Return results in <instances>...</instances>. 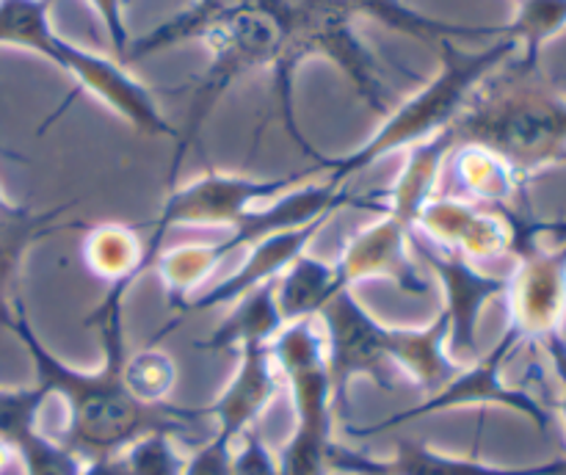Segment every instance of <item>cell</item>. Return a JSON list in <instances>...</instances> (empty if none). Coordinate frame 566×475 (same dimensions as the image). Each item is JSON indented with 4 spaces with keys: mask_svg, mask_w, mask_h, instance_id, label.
I'll return each instance as SVG.
<instances>
[{
    "mask_svg": "<svg viewBox=\"0 0 566 475\" xmlns=\"http://www.w3.org/2000/svg\"><path fill=\"white\" fill-rule=\"evenodd\" d=\"M133 279L111 282L97 307L88 313L86 326H94L103 351V362L94 370H77L55 357L33 329L25 313V302H17L14 318L9 331L25 346L31 357L36 381L50 392L61 395L66 403V425L59 440L70 451L86 458L116 453L136 442L138 436L164 431L171 436H191L205 418H210V407H177V403H149L136 401L125 384V298Z\"/></svg>",
    "mask_w": 566,
    "mask_h": 475,
    "instance_id": "6da1fadb",
    "label": "cell"
},
{
    "mask_svg": "<svg viewBox=\"0 0 566 475\" xmlns=\"http://www.w3.org/2000/svg\"><path fill=\"white\" fill-rule=\"evenodd\" d=\"M448 130L457 147L490 149L525 182L566 163V97L545 75L542 61L517 53L479 83Z\"/></svg>",
    "mask_w": 566,
    "mask_h": 475,
    "instance_id": "7a4b0ae2",
    "label": "cell"
},
{
    "mask_svg": "<svg viewBox=\"0 0 566 475\" xmlns=\"http://www.w3.org/2000/svg\"><path fill=\"white\" fill-rule=\"evenodd\" d=\"M434 48L440 50V72L423 88H418L412 97L390 108L381 127L368 141L359 144L354 152L340 155V158L321 155L318 163L321 171H324L321 177L326 182L348 186L354 175L370 169L387 155L440 136L442 130H448L457 122V116L462 114L479 83L486 75H492L503 61L512 59L520 44L517 39L503 33V36H497L495 42L481 50L459 48L457 39H437Z\"/></svg>",
    "mask_w": 566,
    "mask_h": 475,
    "instance_id": "3957f363",
    "label": "cell"
},
{
    "mask_svg": "<svg viewBox=\"0 0 566 475\" xmlns=\"http://www.w3.org/2000/svg\"><path fill=\"white\" fill-rule=\"evenodd\" d=\"M55 0H0V44L31 50L75 81L77 92L108 105L142 136L177 138L180 130L158 108L155 92L111 55L77 48L50 22Z\"/></svg>",
    "mask_w": 566,
    "mask_h": 475,
    "instance_id": "277c9868",
    "label": "cell"
},
{
    "mask_svg": "<svg viewBox=\"0 0 566 475\" xmlns=\"http://www.w3.org/2000/svg\"><path fill=\"white\" fill-rule=\"evenodd\" d=\"M340 208L376 210V191L359 197L348 186H332L326 180H310L276 197L274 202L243 215L219 241H197L169 246L158 252L153 268L158 271L160 285L169 293V304L186 302L202 291L216 268L238 252H249L254 243L280 232L313 224L318 219H332Z\"/></svg>",
    "mask_w": 566,
    "mask_h": 475,
    "instance_id": "5b68a950",
    "label": "cell"
},
{
    "mask_svg": "<svg viewBox=\"0 0 566 475\" xmlns=\"http://www.w3.org/2000/svg\"><path fill=\"white\" fill-rule=\"evenodd\" d=\"M280 379L287 381L296 409V429L280 453L282 475H332V418H335V387H332L326 337L318 318L285 324L271 342Z\"/></svg>",
    "mask_w": 566,
    "mask_h": 475,
    "instance_id": "8992f818",
    "label": "cell"
},
{
    "mask_svg": "<svg viewBox=\"0 0 566 475\" xmlns=\"http://www.w3.org/2000/svg\"><path fill=\"white\" fill-rule=\"evenodd\" d=\"M199 42L208 44L210 61L191 86V105L186 114V127L177 136L175 160H171L169 180L175 182L188 149L199 144L205 122L210 119L216 105L221 103L227 92L258 70H271L276 64L282 44V22L271 6L263 0H254L247 9L235 11L219 25L210 28Z\"/></svg>",
    "mask_w": 566,
    "mask_h": 475,
    "instance_id": "52a82bcc",
    "label": "cell"
},
{
    "mask_svg": "<svg viewBox=\"0 0 566 475\" xmlns=\"http://www.w3.org/2000/svg\"><path fill=\"white\" fill-rule=\"evenodd\" d=\"M321 163H310L307 169L293 171L285 177H252L232 175V171H208L186 186H175L166 193L158 215L147 226L136 224L138 230H147V268L158 257L160 246L169 238L171 230H232L238 221L252 210L274 202L276 197L287 193L291 188L321 177Z\"/></svg>",
    "mask_w": 566,
    "mask_h": 475,
    "instance_id": "ba28073f",
    "label": "cell"
},
{
    "mask_svg": "<svg viewBox=\"0 0 566 475\" xmlns=\"http://www.w3.org/2000/svg\"><path fill=\"white\" fill-rule=\"evenodd\" d=\"M523 346L520 335L514 329H503L501 340L484 353V357L473 359L470 365H462L459 373L448 381L446 387H440L437 392L426 395L423 401L415 403V407L401 409L396 414H387L379 423L370 425H346L348 436H357V440H370V436L390 434L392 429H401V425L415 423V420L431 418V414L453 412V409H468V407H501L509 412L523 414L525 420L536 425L539 431H547L553 423V414L534 392H528L525 387L506 384L503 379V368H506L509 357H512L517 348Z\"/></svg>",
    "mask_w": 566,
    "mask_h": 475,
    "instance_id": "9c48e42d",
    "label": "cell"
},
{
    "mask_svg": "<svg viewBox=\"0 0 566 475\" xmlns=\"http://www.w3.org/2000/svg\"><path fill=\"white\" fill-rule=\"evenodd\" d=\"M318 320L326 337L335 409L346 407L348 384L357 376H368L381 390H396V368L385 351V324L374 313H368L354 287L337 293L321 309Z\"/></svg>",
    "mask_w": 566,
    "mask_h": 475,
    "instance_id": "30bf717a",
    "label": "cell"
},
{
    "mask_svg": "<svg viewBox=\"0 0 566 475\" xmlns=\"http://www.w3.org/2000/svg\"><path fill=\"white\" fill-rule=\"evenodd\" d=\"M412 252L418 263H423L431 274L440 279L442 309L451 320V340L448 353L453 362L470 365L479 359V320L481 313L497 296H506L509 274H495L481 265L470 263L462 254L446 252L426 241L423 235L412 232Z\"/></svg>",
    "mask_w": 566,
    "mask_h": 475,
    "instance_id": "8fae6325",
    "label": "cell"
},
{
    "mask_svg": "<svg viewBox=\"0 0 566 475\" xmlns=\"http://www.w3.org/2000/svg\"><path fill=\"white\" fill-rule=\"evenodd\" d=\"M415 226L398 215L381 210V215L363 230L354 232L332 263L343 287L363 285L370 279H387L412 298H426L431 293V279L420 268L412 252Z\"/></svg>",
    "mask_w": 566,
    "mask_h": 475,
    "instance_id": "7c38bea8",
    "label": "cell"
},
{
    "mask_svg": "<svg viewBox=\"0 0 566 475\" xmlns=\"http://www.w3.org/2000/svg\"><path fill=\"white\" fill-rule=\"evenodd\" d=\"M509 329L523 342H542L564 331L566 320V235L553 246L523 249L509 271Z\"/></svg>",
    "mask_w": 566,
    "mask_h": 475,
    "instance_id": "4fadbf2b",
    "label": "cell"
},
{
    "mask_svg": "<svg viewBox=\"0 0 566 475\" xmlns=\"http://www.w3.org/2000/svg\"><path fill=\"white\" fill-rule=\"evenodd\" d=\"M329 219H318L313 224L296 226V230L280 232V235H271L265 241L254 243L247 252L243 263L238 265L232 274H227L224 279L213 282L210 287H202L199 293H193L186 302L169 304V309H175V320H169L166 326H160L155 331V337L149 342H160L169 329H175L177 324H182L191 315L213 313L219 307H232L238 298H243L247 293L258 291V287L269 285V282H276L287 268L293 265V260L302 257L307 252V246L313 243V238L318 235L321 226Z\"/></svg>",
    "mask_w": 566,
    "mask_h": 475,
    "instance_id": "5bb4252c",
    "label": "cell"
},
{
    "mask_svg": "<svg viewBox=\"0 0 566 475\" xmlns=\"http://www.w3.org/2000/svg\"><path fill=\"white\" fill-rule=\"evenodd\" d=\"M329 473L340 475H566V458H551L539 464H506L481 462L475 456H453L429 447L418 440H398L390 456H370L354 451L343 442H332Z\"/></svg>",
    "mask_w": 566,
    "mask_h": 475,
    "instance_id": "9a60e30c",
    "label": "cell"
},
{
    "mask_svg": "<svg viewBox=\"0 0 566 475\" xmlns=\"http://www.w3.org/2000/svg\"><path fill=\"white\" fill-rule=\"evenodd\" d=\"M415 232L475 265L506 257L514 249L512 219L468 197H431Z\"/></svg>",
    "mask_w": 566,
    "mask_h": 475,
    "instance_id": "2e32d148",
    "label": "cell"
},
{
    "mask_svg": "<svg viewBox=\"0 0 566 475\" xmlns=\"http://www.w3.org/2000/svg\"><path fill=\"white\" fill-rule=\"evenodd\" d=\"M280 392V370L271 357V342H247L238 348V368L230 384L210 403L216 434L238 442Z\"/></svg>",
    "mask_w": 566,
    "mask_h": 475,
    "instance_id": "e0dca14e",
    "label": "cell"
},
{
    "mask_svg": "<svg viewBox=\"0 0 566 475\" xmlns=\"http://www.w3.org/2000/svg\"><path fill=\"white\" fill-rule=\"evenodd\" d=\"M448 340H451V320H448L446 309H440L423 326L385 324L387 359H390L392 368L401 370L426 395L446 387L462 368L448 353Z\"/></svg>",
    "mask_w": 566,
    "mask_h": 475,
    "instance_id": "ac0fdd59",
    "label": "cell"
},
{
    "mask_svg": "<svg viewBox=\"0 0 566 475\" xmlns=\"http://www.w3.org/2000/svg\"><path fill=\"white\" fill-rule=\"evenodd\" d=\"M72 208H75V199L50 210H39V213L22 204L17 213L0 215V326L3 329H9L17 302H20L17 291H20V274L28 252L44 238L72 230V224H64V215Z\"/></svg>",
    "mask_w": 566,
    "mask_h": 475,
    "instance_id": "d6986e66",
    "label": "cell"
},
{
    "mask_svg": "<svg viewBox=\"0 0 566 475\" xmlns=\"http://www.w3.org/2000/svg\"><path fill=\"white\" fill-rule=\"evenodd\" d=\"M451 158L453 177L462 186L464 197L484 204V208L497 210L509 219L528 213V210H523L528 182L506 160L497 158L490 149L473 147V144H459Z\"/></svg>",
    "mask_w": 566,
    "mask_h": 475,
    "instance_id": "ffe728a7",
    "label": "cell"
},
{
    "mask_svg": "<svg viewBox=\"0 0 566 475\" xmlns=\"http://www.w3.org/2000/svg\"><path fill=\"white\" fill-rule=\"evenodd\" d=\"M282 326H285V320H282L280 304H276V287L274 282H269V285L238 298L227 318L210 335L197 340V348H202V351L235 348L238 351L247 342H274Z\"/></svg>",
    "mask_w": 566,
    "mask_h": 475,
    "instance_id": "44dd1931",
    "label": "cell"
},
{
    "mask_svg": "<svg viewBox=\"0 0 566 475\" xmlns=\"http://www.w3.org/2000/svg\"><path fill=\"white\" fill-rule=\"evenodd\" d=\"M276 304L285 324H296L304 318H318L321 309L332 302L343 287L340 276L332 260H321L304 252L293 260L291 268L274 282Z\"/></svg>",
    "mask_w": 566,
    "mask_h": 475,
    "instance_id": "7402d4cb",
    "label": "cell"
},
{
    "mask_svg": "<svg viewBox=\"0 0 566 475\" xmlns=\"http://www.w3.org/2000/svg\"><path fill=\"white\" fill-rule=\"evenodd\" d=\"M81 257L94 276L105 279V285L119 279H133L147 271V246L142 241L138 226L108 224L88 226L81 243Z\"/></svg>",
    "mask_w": 566,
    "mask_h": 475,
    "instance_id": "603a6c76",
    "label": "cell"
},
{
    "mask_svg": "<svg viewBox=\"0 0 566 475\" xmlns=\"http://www.w3.org/2000/svg\"><path fill=\"white\" fill-rule=\"evenodd\" d=\"M249 3H254V0H193V3L186 6L180 14L169 17L166 22H160L155 31L133 39L130 50H127L125 66L133 64V61L147 59V55L164 53V50L177 48V44L202 39L210 28L219 25L221 20H227V17L235 14V11L247 9Z\"/></svg>",
    "mask_w": 566,
    "mask_h": 475,
    "instance_id": "cb8c5ba5",
    "label": "cell"
},
{
    "mask_svg": "<svg viewBox=\"0 0 566 475\" xmlns=\"http://www.w3.org/2000/svg\"><path fill=\"white\" fill-rule=\"evenodd\" d=\"M503 31L517 39V55L542 61L545 44L566 31V0H517V17Z\"/></svg>",
    "mask_w": 566,
    "mask_h": 475,
    "instance_id": "d4e9b609",
    "label": "cell"
},
{
    "mask_svg": "<svg viewBox=\"0 0 566 475\" xmlns=\"http://www.w3.org/2000/svg\"><path fill=\"white\" fill-rule=\"evenodd\" d=\"M125 384L136 401L166 403L169 392L177 384V365L158 342H149L142 351L127 353L125 359Z\"/></svg>",
    "mask_w": 566,
    "mask_h": 475,
    "instance_id": "484cf974",
    "label": "cell"
},
{
    "mask_svg": "<svg viewBox=\"0 0 566 475\" xmlns=\"http://www.w3.org/2000/svg\"><path fill=\"white\" fill-rule=\"evenodd\" d=\"M50 392L42 384L20 387V390H3L0 387V442L11 451L20 436L39 429V412Z\"/></svg>",
    "mask_w": 566,
    "mask_h": 475,
    "instance_id": "4316f807",
    "label": "cell"
},
{
    "mask_svg": "<svg viewBox=\"0 0 566 475\" xmlns=\"http://www.w3.org/2000/svg\"><path fill=\"white\" fill-rule=\"evenodd\" d=\"M232 475H282L280 456L271 453L254 429H249L232 447Z\"/></svg>",
    "mask_w": 566,
    "mask_h": 475,
    "instance_id": "83f0119b",
    "label": "cell"
},
{
    "mask_svg": "<svg viewBox=\"0 0 566 475\" xmlns=\"http://www.w3.org/2000/svg\"><path fill=\"white\" fill-rule=\"evenodd\" d=\"M232 447L235 442L213 431V436L199 442L191 456H186L182 475H232Z\"/></svg>",
    "mask_w": 566,
    "mask_h": 475,
    "instance_id": "f1b7e54d",
    "label": "cell"
},
{
    "mask_svg": "<svg viewBox=\"0 0 566 475\" xmlns=\"http://www.w3.org/2000/svg\"><path fill=\"white\" fill-rule=\"evenodd\" d=\"M539 346L545 348V353L553 362V370H556L558 387H562V392H558V409H562V418L566 423V337L564 331H556V335H551L547 340H542Z\"/></svg>",
    "mask_w": 566,
    "mask_h": 475,
    "instance_id": "f546056e",
    "label": "cell"
},
{
    "mask_svg": "<svg viewBox=\"0 0 566 475\" xmlns=\"http://www.w3.org/2000/svg\"><path fill=\"white\" fill-rule=\"evenodd\" d=\"M0 152L9 155V158L22 160V155L11 152V149H3V147H0ZM20 208H22V204H14V202H11V199H6V193H3V191H0V215H6V213H17V210H20Z\"/></svg>",
    "mask_w": 566,
    "mask_h": 475,
    "instance_id": "4dcf8cb0",
    "label": "cell"
},
{
    "mask_svg": "<svg viewBox=\"0 0 566 475\" xmlns=\"http://www.w3.org/2000/svg\"><path fill=\"white\" fill-rule=\"evenodd\" d=\"M11 462H14V453H11V451H9V447H6V445H3V442H0V473H3V469H6V467H9V464H11Z\"/></svg>",
    "mask_w": 566,
    "mask_h": 475,
    "instance_id": "1f68e13d",
    "label": "cell"
}]
</instances>
